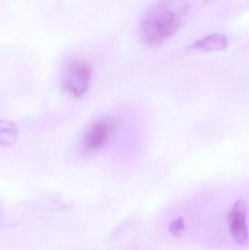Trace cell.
<instances>
[{
	"instance_id": "cell-1",
	"label": "cell",
	"mask_w": 249,
	"mask_h": 250,
	"mask_svg": "<svg viewBox=\"0 0 249 250\" xmlns=\"http://www.w3.org/2000/svg\"><path fill=\"white\" fill-rule=\"evenodd\" d=\"M188 10L184 0H159L146 12L139 28L140 38L151 46L161 45L181 28Z\"/></svg>"
},
{
	"instance_id": "cell-2",
	"label": "cell",
	"mask_w": 249,
	"mask_h": 250,
	"mask_svg": "<svg viewBox=\"0 0 249 250\" xmlns=\"http://www.w3.org/2000/svg\"><path fill=\"white\" fill-rule=\"evenodd\" d=\"M92 78V69L89 63L83 59H73L64 69L61 88L70 96L80 98L89 89Z\"/></svg>"
},
{
	"instance_id": "cell-3",
	"label": "cell",
	"mask_w": 249,
	"mask_h": 250,
	"mask_svg": "<svg viewBox=\"0 0 249 250\" xmlns=\"http://www.w3.org/2000/svg\"><path fill=\"white\" fill-rule=\"evenodd\" d=\"M115 131V123L112 119L102 117L95 120L83 135L82 146L88 152H93L103 148Z\"/></svg>"
},
{
	"instance_id": "cell-4",
	"label": "cell",
	"mask_w": 249,
	"mask_h": 250,
	"mask_svg": "<svg viewBox=\"0 0 249 250\" xmlns=\"http://www.w3.org/2000/svg\"><path fill=\"white\" fill-rule=\"evenodd\" d=\"M247 211V202L241 199L234 204L228 216L231 234L235 242L240 245H246L249 240Z\"/></svg>"
},
{
	"instance_id": "cell-5",
	"label": "cell",
	"mask_w": 249,
	"mask_h": 250,
	"mask_svg": "<svg viewBox=\"0 0 249 250\" xmlns=\"http://www.w3.org/2000/svg\"><path fill=\"white\" fill-rule=\"evenodd\" d=\"M229 45V40L226 35L223 33L211 34L203 39L194 42L190 49L203 52H214L226 49Z\"/></svg>"
},
{
	"instance_id": "cell-6",
	"label": "cell",
	"mask_w": 249,
	"mask_h": 250,
	"mask_svg": "<svg viewBox=\"0 0 249 250\" xmlns=\"http://www.w3.org/2000/svg\"><path fill=\"white\" fill-rule=\"evenodd\" d=\"M18 128L10 122L1 123V142L5 145H10L16 141Z\"/></svg>"
},
{
	"instance_id": "cell-7",
	"label": "cell",
	"mask_w": 249,
	"mask_h": 250,
	"mask_svg": "<svg viewBox=\"0 0 249 250\" xmlns=\"http://www.w3.org/2000/svg\"><path fill=\"white\" fill-rule=\"evenodd\" d=\"M185 229V224L182 217H178L170 225V230L174 236L178 237Z\"/></svg>"
}]
</instances>
